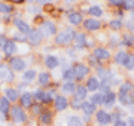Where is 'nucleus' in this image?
Here are the masks:
<instances>
[{
	"label": "nucleus",
	"instance_id": "5",
	"mask_svg": "<svg viewBox=\"0 0 134 126\" xmlns=\"http://www.w3.org/2000/svg\"><path fill=\"white\" fill-rule=\"evenodd\" d=\"M94 58L100 59V61H104V59L110 58V53H109V51L104 49V48H97V49H94Z\"/></svg>",
	"mask_w": 134,
	"mask_h": 126
},
{
	"label": "nucleus",
	"instance_id": "36",
	"mask_svg": "<svg viewBox=\"0 0 134 126\" xmlns=\"http://www.w3.org/2000/svg\"><path fill=\"white\" fill-rule=\"evenodd\" d=\"M125 58H127V53L125 52H118V55H116V62L118 64H122L125 61Z\"/></svg>",
	"mask_w": 134,
	"mask_h": 126
},
{
	"label": "nucleus",
	"instance_id": "44",
	"mask_svg": "<svg viewBox=\"0 0 134 126\" xmlns=\"http://www.w3.org/2000/svg\"><path fill=\"white\" fill-rule=\"evenodd\" d=\"M30 108H31V111H33V113H36V114L39 113V105H31Z\"/></svg>",
	"mask_w": 134,
	"mask_h": 126
},
{
	"label": "nucleus",
	"instance_id": "21",
	"mask_svg": "<svg viewBox=\"0 0 134 126\" xmlns=\"http://www.w3.org/2000/svg\"><path fill=\"white\" fill-rule=\"evenodd\" d=\"M104 101H106V95L104 93H96V95L91 98V101L90 102L96 105V104H104Z\"/></svg>",
	"mask_w": 134,
	"mask_h": 126
},
{
	"label": "nucleus",
	"instance_id": "46",
	"mask_svg": "<svg viewBox=\"0 0 134 126\" xmlns=\"http://www.w3.org/2000/svg\"><path fill=\"white\" fill-rule=\"evenodd\" d=\"M10 2H14V3H23L24 0H10Z\"/></svg>",
	"mask_w": 134,
	"mask_h": 126
},
{
	"label": "nucleus",
	"instance_id": "33",
	"mask_svg": "<svg viewBox=\"0 0 134 126\" xmlns=\"http://www.w3.org/2000/svg\"><path fill=\"white\" fill-rule=\"evenodd\" d=\"M101 92H106V93L112 92L110 91V80H103L101 82Z\"/></svg>",
	"mask_w": 134,
	"mask_h": 126
},
{
	"label": "nucleus",
	"instance_id": "49",
	"mask_svg": "<svg viewBox=\"0 0 134 126\" xmlns=\"http://www.w3.org/2000/svg\"><path fill=\"white\" fill-rule=\"evenodd\" d=\"M133 12H134V9H133ZM133 18H134V14H133Z\"/></svg>",
	"mask_w": 134,
	"mask_h": 126
},
{
	"label": "nucleus",
	"instance_id": "22",
	"mask_svg": "<svg viewBox=\"0 0 134 126\" xmlns=\"http://www.w3.org/2000/svg\"><path fill=\"white\" fill-rule=\"evenodd\" d=\"M6 98H8L9 101H16V99H18V92H16V89L8 87V89H6Z\"/></svg>",
	"mask_w": 134,
	"mask_h": 126
},
{
	"label": "nucleus",
	"instance_id": "26",
	"mask_svg": "<svg viewBox=\"0 0 134 126\" xmlns=\"http://www.w3.org/2000/svg\"><path fill=\"white\" fill-rule=\"evenodd\" d=\"M34 77H36V71H34V70H29V71H25L24 73L23 80H24V82H33Z\"/></svg>",
	"mask_w": 134,
	"mask_h": 126
},
{
	"label": "nucleus",
	"instance_id": "17",
	"mask_svg": "<svg viewBox=\"0 0 134 126\" xmlns=\"http://www.w3.org/2000/svg\"><path fill=\"white\" fill-rule=\"evenodd\" d=\"M21 104L24 107H31L33 105V95L29 92L23 93V97H21Z\"/></svg>",
	"mask_w": 134,
	"mask_h": 126
},
{
	"label": "nucleus",
	"instance_id": "29",
	"mask_svg": "<svg viewBox=\"0 0 134 126\" xmlns=\"http://www.w3.org/2000/svg\"><path fill=\"white\" fill-rule=\"evenodd\" d=\"M0 110L3 113H6L8 110H9V99L8 98H0Z\"/></svg>",
	"mask_w": 134,
	"mask_h": 126
},
{
	"label": "nucleus",
	"instance_id": "12",
	"mask_svg": "<svg viewBox=\"0 0 134 126\" xmlns=\"http://www.w3.org/2000/svg\"><path fill=\"white\" fill-rule=\"evenodd\" d=\"M97 120L100 122L101 125H107V123H110V116L107 111H103V110H100V111H97Z\"/></svg>",
	"mask_w": 134,
	"mask_h": 126
},
{
	"label": "nucleus",
	"instance_id": "38",
	"mask_svg": "<svg viewBox=\"0 0 134 126\" xmlns=\"http://www.w3.org/2000/svg\"><path fill=\"white\" fill-rule=\"evenodd\" d=\"M49 120H51V114L49 113H43L42 116H40V122L42 123H49Z\"/></svg>",
	"mask_w": 134,
	"mask_h": 126
},
{
	"label": "nucleus",
	"instance_id": "48",
	"mask_svg": "<svg viewBox=\"0 0 134 126\" xmlns=\"http://www.w3.org/2000/svg\"><path fill=\"white\" fill-rule=\"evenodd\" d=\"M131 111H133V113H134V105H131Z\"/></svg>",
	"mask_w": 134,
	"mask_h": 126
},
{
	"label": "nucleus",
	"instance_id": "3",
	"mask_svg": "<svg viewBox=\"0 0 134 126\" xmlns=\"http://www.w3.org/2000/svg\"><path fill=\"white\" fill-rule=\"evenodd\" d=\"M10 111H12V119H14V122L23 123V122L25 120V114H24V111H23L21 107H12Z\"/></svg>",
	"mask_w": 134,
	"mask_h": 126
},
{
	"label": "nucleus",
	"instance_id": "15",
	"mask_svg": "<svg viewBox=\"0 0 134 126\" xmlns=\"http://www.w3.org/2000/svg\"><path fill=\"white\" fill-rule=\"evenodd\" d=\"M82 110H83V113L86 116H90L92 113H96V105L91 104L90 101H85V102H82Z\"/></svg>",
	"mask_w": 134,
	"mask_h": 126
},
{
	"label": "nucleus",
	"instance_id": "32",
	"mask_svg": "<svg viewBox=\"0 0 134 126\" xmlns=\"http://www.w3.org/2000/svg\"><path fill=\"white\" fill-rule=\"evenodd\" d=\"M63 77H64V80H72V79H75V71H73V68H67L66 71H64V74H63Z\"/></svg>",
	"mask_w": 134,
	"mask_h": 126
},
{
	"label": "nucleus",
	"instance_id": "20",
	"mask_svg": "<svg viewBox=\"0 0 134 126\" xmlns=\"http://www.w3.org/2000/svg\"><path fill=\"white\" fill-rule=\"evenodd\" d=\"M98 80L96 77H90L88 79V82H86V89H90V91H97L98 89Z\"/></svg>",
	"mask_w": 134,
	"mask_h": 126
},
{
	"label": "nucleus",
	"instance_id": "8",
	"mask_svg": "<svg viewBox=\"0 0 134 126\" xmlns=\"http://www.w3.org/2000/svg\"><path fill=\"white\" fill-rule=\"evenodd\" d=\"M15 51H16V46H15L14 42L12 40H6L5 45H3V52H5L6 56H10L12 53H15Z\"/></svg>",
	"mask_w": 134,
	"mask_h": 126
},
{
	"label": "nucleus",
	"instance_id": "25",
	"mask_svg": "<svg viewBox=\"0 0 134 126\" xmlns=\"http://www.w3.org/2000/svg\"><path fill=\"white\" fill-rule=\"evenodd\" d=\"M75 89H76V86H75V83H72V82H67V83L63 85V92L64 93H73Z\"/></svg>",
	"mask_w": 134,
	"mask_h": 126
},
{
	"label": "nucleus",
	"instance_id": "4",
	"mask_svg": "<svg viewBox=\"0 0 134 126\" xmlns=\"http://www.w3.org/2000/svg\"><path fill=\"white\" fill-rule=\"evenodd\" d=\"M73 71H75V79H82L90 73V68L83 65V64H77V65H75Z\"/></svg>",
	"mask_w": 134,
	"mask_h": 126
},
{
	"label": "nucleus",
	"instance_id": "35",
	"mask_svg": "<svg viewBox=\"0 0 134 126\" xmlns=\"http://www.w3.org/2000/svg\"><path fill=\"white\" fill-rule=\"evenodd\" d=\"M98 74L101 76L103 80H109V77H110V73L109 71H106L104 68H98Z\"/></svg>",
	"mask_w": 134,
	"mask_h": 126
},
{
	"label": "nucleus",
	"instance_id": "37",
	"mask_svg": "<svg viewBox=\"0 0 134 126\" xmlns=\"http://www.w3.org/2000/svg\"><path fill=\"white\" fill-rule=\"evenodd\" d=\"M10 10H12V6L5 5V3H0V12H3V14H9Z\"/></svg>",
	"mask_w": 134,
	"mask_h": 126
},
{
	"label": "nucleus",
	"instance_id": "1",
	"mask_svg": "<svg viewBox=\"0 0 134 126\" xmlns=\"http://www.w3.org/2000/svg\"><path fill=\"white\" fill-rule=\"evenodd\" d=\"M73 36H75V33H73L72 30H63L61 33H58V36L55 37V43L57 45H67L69 42H72Z\"/></svg>",
	"mask_w": 134,
	"mask_h": 126
},
{
	"label": "nucleus",
	"instance_id": "11",
	"mask_svg": "<svg viewBox=\"0 0 134 126\" xmlns=\"http://www.w3.org/2000/svg\"><path fill=\"white\" fill-rule=\"evenodd\" d=\"M10 65H12V68L16 70V71H23L25 68V62L21 58H12L10 59Z\"/></svg>",
	"mask_w": 134,
	"mask_h": 126
},
{
	"label": "nucleus",
	"instance_id": "45",
	"mask_svg": "<svg viewBox=\"0 0 134 126\" xmlns=\"http://www.w3.org/2000/svg\"><path fill=\"white\" fill-rule=\"evenodd\" d=\"M48 2H51V0H37V3H48Z\"/></svg>",
	"mask_w": 134,
	"mask_h": 126
},
{
	"label": "nucleus",
	"instance_id": "24",
	"mask_svg": "<svg viewBox=\"0 0 134 126\" xmlns=\"http://www.w3.org/2000/svg\"><path fill=\"white\" fill-rule=\"evenodd\" d=\"M67 125H69V126H85V125H83V122H82L77 116H72V117H70L69 122H67Z\"/></svg>",
	"mask_w": 134,
	"mask_h": 126
},
{
	"label": "nucleus",
	"instance_id": "28",
	"mask_svg": "<svg viewBox=\"0 0 134 126\" xmlns=\"http://www.w3.org/2000/svg\"><path fill=\"white\" fill-rule=\"evenodd\" d=\"M131 91H133V85H131V83L127 82V83H122V85H121V93H124V95H128Z\"/></svg>",
	"mask_w": 134,
	"mask_h": 126
},
{
	"label": "nucleus",
	"instance_id": "18",
	"mask_svg": "<svg viewBox=\"0 0 134 126\" xmlns=\"http://www.w3.org/2000/svg\"><path fill=\"white\" fill-rule=\"evenodd\" d=\"M45 64H46L48 68H57L58 67V58L54 56V55H49V56H46V59H45Z\"/></svg>",
	"mask_w": 134,
	"mask_h": 126
},
{
	"label": "nucleus",
	"instance_id": "47",
	"mask_svg": "<svg viewBox=\"0 0 134 126\" xmlns=\"http://www.w3.org/2000/svg\"><path fill=\"white\" fill-rule=\"evenodd\" d=\"M130 126H134V119H131V120H130Z\"/></svg>",
	"mask_w": 134,
	"mask_h": 126
},
{
	"label": "nucleus",
	"instance_id": "13",
	"mask_svg": "<svg viewBox=\"0 0 134 126\" xmlns=\"http://www.w3.org/2000/svg\"><path fill=\"white\" fill-rule=\"evenodd\" d=\"M73 39H75V46H76V48H83V46H85V43H86L85 34L76 33L75 36H73Z\"/></svg>",
	"mask_w": 134,
	"mask_h": 126
},
{
	"label": "nucleus",
	"instance_id": "30",
	"mask_svg": "<svg viewBox=\"0 0 134 126\" xmlns=\"http://www.w3.org/2000/svg\"><path fill=\"white\" fill-rule=\"evenodd\" d=\"M88 12H90V15H92V16H101V15H103V10H101V8H98V6L90 8Z\"/></svg>",
	"mask_w": 134,
	"mask_h": 126
},
{
	"label": "nucleus",
	"instance_id": "34",
	"mask_svg": "<svg viewBox=\"0 0 134 126\" xmlns=\"http://www.w3.org/2000/svg\"><path fill=\"white\" fill-rule=\"evenodd\" d=\"M122 8L127 10H133L134 9V0H124L122 2Z\"/></svg>",
	"mask_w": 134,
	"mask_h": 126
},
{
	"label": "nucleus",
	"instance_id": "16",
	"mask_svg": "<svg viewBox=\"0 0 134 126\" xmlns=\"http://www.w3.org/2000/svg\"><path fill=\"white\" fill-rule=\"evenodd\" d=\"M15 25L18 27V30L21 31V33H24V34H29L30 33V25L27 24V22H24V21L15 20Z\"/></svg>",
	"mask_w": 134,
	"mask_h": 126
},
{
	"label": "nucleus",
	"instance_id": "7",
	"mask_svg": "<svg viewBox=\"0 0 134 126\" xmlns=\"http://www.w3.org/2000/svg\"><path fill=\"white\" fill-rule=\"evenodd\" d=\"M40 33H42V36L43 34H54L57 30H55V24L54 22H49V21H46V22H43L42 24V27H40Z\"/></svg>",
	"mask_w": 134,
	"mask_h": 126
},
{
	"label": "nucleus",
	"instance_id": "41",
	"mask_svg": "<svg viewBox=\"0 0 134 126\" xmlns=\"http://www.w3.org/2000/svg\"><path fill=\"white\" fill-rule=\"evenodd\" d=\"M109 2H110V5L119 6V5H122V2H124V0H109Z\"/></svg>",
	"mask_w": 134,
	"mask_h": 126
},
{
	"label": "nucleus",
	"instance_id": "14",
	"mask_svg": "<svg viewBox=\"0 0 134 126\" xmlns=\"http://www.w3.org/2000/svg\"><path fill=\"white\" fill-rule=\"evenodd\" d=\"M86 92H88V89L83 86H77L76 89H75V99H77V101H82V99H85L86 97Z\"/></svg>",
	"mask_w": 134,
	"mask_h": 126
},
{
	"label": "nucleus",
	"instance_id": "10",
	"mask_svg": "<svg viewBox=\"0 0 134 126\" xmlns=\"http://www.w3.org/2000/svg\"><path fill=\"white\" fill-rule=\"evenodd\" d=\"M83 25H85L86 30H98L101 27V22L97 20H92V18H88V20L83 22Z\"/></svg>",
	"mask_w": 134,
	"mask_h": 126
},
{
	"label": "nucleus",
	"instance_id": "40",
	"mask_svg": "<svg viewBox=\"0 0 134 126\" xmlns=\"http://www.w3.org/2000/svg\"><path fill=\"white\" fill-rule=\"evenodd\" d=\"M15 39L16 40H21V42H25V40H27V37H25V36H23V34H15Z\"/></svg>",
	"mask_w": 134,
	"mask_h": 126
},
{
	"label": "nucleus",
	"instance_id": "42",
	"mask_svg": "<svg viewBox=\"0 0 134 126\" xmlns=\"http://www.w3.org/2000/svg\"><path fill=\"white\" fill-rule=\"evenodd\" d=\"M72 107H73V108H79V107H81V101L73 99V101H72Z\"/></svg>",
	"mask_w": 134,
	"mask_h": 126
},
{
	"label": "nucleus",
	"instance_id": "31",
	"mask_svg": "<svg viewBox=\"0 0 134 126\" xmlns=\"http://www.w3.org/2000/svg\"><path fill=\"white\" fill-rule=\"evenodd\" d=\"M49 79H51V76H49L48 73H40L39 74V83H40V85H48Z\"/></svg>",
	"mask_w": 134,
	"mask_h": 126
},
{
	"label": "nucleus",
	"instance_id": "39",
	"mask_svg": "<svg viewBox=\"0 0 134 126\" xmlns=\"http://www.w3.org/2000/svg\"><path fill=\"white\" fill-rule=\"evenodd\" d=\"M121 21H112V22H110V27H112V28H115V30H119L121 28Z\"/></svg>",
	"mask_w": 134,
	"mask_h": 126
},
{
	"label": "nucleus",
	"instance_id": "2",
	"mask_svg": "<svg viewBox=\"0 0 134 126\" xmlns=\"http://www.w3.org/2000/svg\"><path fill=\"white\" fill-rule=\"evenodd\" d=\"M0 79L6 80V82H12L14 80V73L6 64H0Z\"/></svg>",
	"mask_w": 134,
	"mask_h": 126
},
{
	"label": "nucleus",
	"instance_id": "9",
	"mask_svg": "<svg viewBox=\"0 0 134 126\" xmlns=\"http://www.w3.org/2000/svg\"><path fill=\"white\" fill-rule=\"evenodd\" d=\"M67 107H69V101H67L64 97H57L55 98V108H57L58 111L66 110Z\"/></svg>",
	"mask_w": 134,
	"mask_h": 126
},
{
	"label": "nucleus",
	"instance_id": "43",
	"mask_svg": "<svg viewBox=\"0 0 134 126\" xmlns=\"http://www.w3.org/2000/svg\"><path fill=\"white\" fill-rule=\"evenodd\" d=\"M115 126H128V125H127L124 120H116L115 122Z\"/></svg>",
	"mask_w": 134,
	"mask_h": 126
},
{
	"label": "nucleus",
	"instance_id": "6",
	"mask_svg": "<svg viewBox=\"0 0 134 126\" xmlns=\"http://www.w3.org/2000/svg\"><path fill=\"white\" fill-rule=\"evenodd\" d=\"M29 42L31 45H39L42 42V33L39 30H31L29 33Z\"/></svg>",
	"mask_w": 134,
	"mask_h": 126
},
{
	"label": "nucleus",
	"instance_id": "27",
	"mask_svg": "<svg viewBox=\"0 0 134 126\" xmlns=\"http://www.w3.org/2000/svg\"><path fill=\"white\" fill-rule=\"evenodd\" d=\"M115 99H116V95H115L113 92L106 93V101H104V104H106V105H109V107H112L113 104H115Z\"/></svg>",
	"mask_w": 134,
	"mask_h": 126
},
{
	"label": "nucleus",
	"instance_id": "23",
	"mask_svg": "<svg viewBox=\"0 0 134 126\" xmlns=\"http://www.w3.org/2000/svg\"><path fill=\"white\" fill-rule=\"evenodd\" d=\"M122 65H124L127 70H133L134 68V56L133 55H127V58H125V61L122 62Z\"/></svg>",
	"mask_w": 134,
	"mask_h": 126
},
{
	"label": "nucleus",
	"instance_id": "19",
	"mask_svg": "<svg viewBox=\"0 0 134 126\" xmlns=\"http://www.w3.org/2000/svg\"><path fill=\"white\" fill-rule=\"evenodd\" d=\"M69 21H70V24H73V25H79L82 22V15L77 14V12H72V14L69 15Z\"/></svg>",
	"mask_w": 134,
	"mask_h": 126
}]
</instances>
